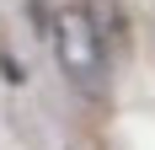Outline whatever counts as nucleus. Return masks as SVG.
Returning a JSON list of instances; mask_svg holds the SVG:
<instances>
[{"label": "nucleus", "instance_id": "obj_1", "mask_svg": "<svg viewBox=\"0 0 155 150\" xmlns=\"http://www.w3.org/2000/svg\"><path fill=\"white\" fill-rule=\"evenodd\" d=\"M54 54H59V70L70 75L80 91L102 86L107 48H102V32H96V22H91L86 5H64V11L54 16Z\"/></svg>", "mask_w": 155, "mask_h": 150}, {"label": "nucleus", "instance_id": "obj_2", "mask_svg": "<svg viewBox=\"0 0 155 150\" xmlns=\"http://www.w3.org/2000/svg\"><path fill=\"white\" fill-rule=\"evenodd\" d=\"M0 75H5L11 86H21V80H27V70H21V64H16L11 54H0Z\"/></svg>", "mask_w": 155, "mask_h": 150}]
</instances>
